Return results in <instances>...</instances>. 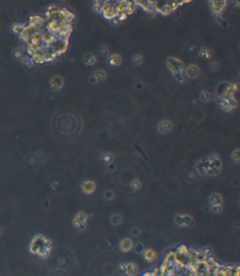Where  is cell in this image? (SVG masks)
Instances as JSON below:
<instances>
[{"mask_svg": "<svg viewBox=\"0 0 240 276\" xmlns=\"http://www.w3.org/2000/svg\"><path fill=\"white\" fill-rule=\"evenodd\" d=\"M134 12H135V5L133 4V2H130V5L127 7L126 11H125V13H126L127 15H130V14H132Z\"/></svg>", "mask_w": 240, "mask_h": 276, "instance_id": "83f0119b", "label": "cell"}, {"mask_svg": "<svg viewBox=\"0 0 240 276\" xmlns=\"http://www.w3.org/2000/svg\"><path fill=\"white\" fill-rule=\"evenodd\" d=\"M218 69V62H212L210 64V70H217Z\"/></svg>", "mask_w": 240, "mask_h": 276, "instance_id": "74e56055", "label": "cell"}, {"mask_svg": "<svg viewBox=\"0 0 240 276\" xmlns=\"http://www.w3.org/2000/svg\"><path fill=\"white\" fill-rule=\"evenodd\" d=\"M199 73H200V70L196 65L191 64L186 69V75L189 78H191V79L196 78L198 75H199Z\"/></svg>", "mask_w": 240, "mask_h": 276, "instance_id": "30bf717a", "label": "cell"}, {"mask_svg": "<svg viewBox=\"0 0 240 276\" xmlns=\"http://www.w3.org/2000/svg\"><path fill=\"white\" fill-rule=\"evenodd\" d=\"M174 222L178 227H193L194 221L190 215H176Z\"/></svg>", "mask_w": 240, "mask_h": 276, "instance_id": "5b68a950", "label": "cell"}, {"mask_svg": "<svg viewBox=\"0 0 240 276\" xmlns=\"http://www.w3.org/2000/svg\"><path fill=\"white\" fill-rule=\"evenodd\" d=\"M172 129H173V124L169 120H166V119L161 120L158 125V131L161 135L169 134V132L172 131Z\"/></svg>", "mask_w": 240, "mask_h": 276, "instance_id": "ba28073f", "label": "cell"}, {"mask_svg": "<svg viewBox=\"0 0 240 276\" xmlns=\"http://www.w3.org/2000/svg\"><path fill=\"white\" fill-rule=\"evenodd\" d=\"M232 158H233V160H234L236 163L239 162L240 156H239V149H238V148L235 149V151H233V153H232Z\"/></svg>", "mask_w": 240, "mask_h": 276, "instance_id": "4dcf8cb0", "label": "cell"}, {"mask_svg": "<svg viewBox=\"0 0 240 276\" xmlns=\"http://www.w3.org/2000/svg\"><path fill=\"white\" fill-rule=\"evenodd\" d=\"M90 81H91V83H92V84H95V83H97V81H96V79H95V78H94L93 76H92V77L90 78Z\"/></svg>", "mask_w": 240, "mask_h": 276, "instance_id": "b9f144b4", "label": "cell"}, {"mask_svg": "<svg viewBox=\"0 0 240 276\" xmlns=\"http://www.w3.org/2000/svg\"><path fill=\"white\" fill-rule=\"evenodd\" d=\"M93 77L96 79L97 82H102V81H104V79L106 78V73L102 70H98L94 73Z\"/></svg>", "mask_w": 240, "mask_h": 276, "instance_id": "ffe728a7", "label": "cell"}, {"mask_svg": "<svg viewBox=\"0 0 240 276\" xmlns=\"http://www.w3.org/2000/svg\"><path fill=\"white\" fill-rule=\"evenodd\" d=\"M132 62H133V64H135V65L140 66V65L142 64V62H143V56H142L141 55H139V54L133 56V57H132Z\"/></svg>", "mask_w": 240, "mask_h": 276, "instance_id": "484cf974", "label": "cell"}, {"mask_svg": "<svg viewBox=\"0 0 240 276\" xmlns=\"http://www.w3.org/2000/svg\"><path fill=\"white\" fill-rule=\"evenodd\" d=\"M127 17H128V15L125 13V12H122V13H120V14H118L117 16V19L118 20L119 22H122V21H125V20L127 19Z\"/></svg>", "mask_w": 240, "mask_h": 276, "instance_id": "d590c367", "label": "cell"}, {"mask_svg": "<svg viewBox=\"0 0 240 276\" xmlns=\"http://www.w3.org/2000/svg\"><path fill=\"white\" fill-rule=\"evenodd\" d=\"M71 32H72V26H71V24H64V25H62L61 30H60V32L58 33L57 37H59L61 39H68L70 37Z\"/></svg>", "mask_w": 240, "mask_h": 276, "instance_id": "9c48e42d", "label": "cell"}, {"mask_svg": "<svg viewBox=\"0 0 240 276\" xmlns=\"http://www.w3.org/2000/svg\"><path fill=\"white\" fill-rule=\"evenodd\" d=\"M144 259L147 260V261L152 262V261H154L156 259L157 255H156V253L153 250L148 249V250H145L144 252Z\"/></svg>", "mask_w": 240, "mask_h": 276, "instance_id": "ac0fdd59", "label": "cell"}, {"mask_svg": "<svg viewBox=\"0 0 240 276\" xmlns=\"http://www.w3.org/2000/svg\"><path fill=\"white\" fill-rule=\"evenodd\" d=\"M119 271H120V272H122V273H126V264H122V265H120L119 266Z\"/></svg>", "mask_w": 240, "mask_h": 276, "instance_id": "ab89813d", "label": "cell"}, {"mask_svg": "<svg viewBox=\"0 0 240 276\" xmlns=\"http://www.w3.org/2000/svg\"><path fill=\"white\" fill-rule=\"evenodd\" d=\"M122 62V58L119 55L117 54H114L113 56H111L109 58H108V63L110 66L112 67H117V66H119Z\"/></svg>", "mask_w": 240, "mask_h": 276, "instance_id": "5bb4252c", "label": "cell"}, {"mask_svg": "<svg viewBox=\"0 0 240 276\" xmlns=\"http://www.w3.org/2000/svg\"><path fill=\"white\" fill-rule=\"evenodd\" d=\"M132 247H133V243L130 239H124L120 242V250L124 253L130 251Z\"/></svg>", "mask_w": 240, "mask_h": 276, "instance_id": "4fadbf2b", "label": "cell"}, {"mask_svg": "<svg viewBox=\"0 0 240 276\" xmlns=\"http://www.w3.org/2000/svg\"><path fill=\"white\" fill-rule=\"evenodd\" d=\"M83 61H85V63L86 64V65H94V64H96V62H97V58H96V56H94V55H92V54H86V56H85V58H83Z\"/></svg>", "mask_w": 240, "mask_h": 276, "instance_id": "44dd1931", "label": "cell"}, {"mask_svg": "<svg viewBox=\"0 0 240 276\" xmlns=\"http://www.w3.org/2000/svg\"><path fill=\"white\" fill-rule=\"evenodd\" d=\"M25 64H26L28 67H32V66H33V60H32V58H28V57H26Z\"/></svg>", "mask_w": 240, "mask_h": 276, "instance_id": "f35d334b", "label": "cell"}, {"mask_svg": "<svg viewBox=\"0 0 240 276\" xmlns=\"http://www.w3.org/2000/svg\"><path fill=\"white\" fill-rule=\"evenodd\" d=\"M208 167H209V161H208V158H205V159H203L200 162H197L196 171H197L198 174L205 176L207 174Z\"/></svg>", "mask_w": 240, "mask_h": 276, "instance_id": "52a82bcc", "label": "cell"}, {"mask_svg": "<svg viewBox=\"0 0 240 276\" xmlns=\"http://www.w3.org/2000/svg\"><path fill=\"white\" fill-rule=\"evenodd\" d=\"M133 4L140 6L147 12L153 9V1H134Z\"/></svg>", "mask_w": 240, "mask_h": 276, "instance_id": "2e32d148", "label": "cell"}, {"mask_svg": "<svg viewBox=\"0 0 240 276\" xmlns=\"http://www.w3.org/2000/svg\"><path fill=\"white\" fill-rule=\"evenodd\" d=\"M138 273V267L133 263L126 264V273L128 276H135Z\"/></svg>", "mask_w": 240, "mask_h": 276, "instance_id": "9a60e30c", "label": "cell"}, {"mask_svg": "<svg viewBox=\"0 0 240 276\" xmlns=\"http://www.w3.org/2000/svg\"><path fill=\"white\" fill-rule=\"evenodd\" d=\"M209 4L211 5V11L215 15L221 16V12H223V9L226 7L227 2L226 1H210Z\"/></svg>", "mask_w": 240, "mask_h": 276, "instance_id": "8992f818", "label": "cell"}, {"mask_svg": "<svg viewBox=\"0 0 240 276\" xmlns=\"http://www.w3.org/2000/svg\"><path fill=\"white\" fill-rule=\"evenodd\" d=\"M50 46L58 56H61L67 52L68 47H69V39H61V38L57 37L56 39Z\"/></svg>", "mask_w": 240, "mask_h": 276, "instance_id": "3957f363", "label": "cell"}, {"mask_svg": "<svg viewBox=\"0 0 240 276\" xmlns=\"http://www.w3.org/2000/svg\"><path fill=\"white\" fill-rule=\"evenodd\" d=\"M75 218L76 219H78L79 221H81V222H83V223H86V219H87V216H86V214L83 212V211H80L77 215L75 216Z\"/></svg>", "mask_w": 240, "mask_h": 276, "instance_id": "f1b7e54d", "label": "cell"}, {"mask_svg": "<svg viewBox=\"0 0 240 276\" xmlns=\"http://www.w3.org/2000/svg\"><path fill=\"white\" fill-rule=\"evenodd\" d=\"M130 187H131V189H133V190H135V191L139 190V189L141 188V182H140V180L137 179H133V180L130 182Z\"/></svg>", "mask_w": 240, "mask_h": 276, "instance_id": "4316f807", "label": "cell"}, {"mask_svg": "<svg viewBox=\"0 0 240 276\" xmlns=\"http://www.w3.org/2000/svg\"><path fill=\"white\" fill-rule=\"evenodd\" d=\"M63 84H64V81L62 79V77L60 76H55L53 79L51 80V87L53 88V90L55 91H57V90H60L61 87H63Z\"/></svg>", "mask_w": 240, "mask_h": 276, "instance_id": "7c38bea8", "label": "cell"}, {"mask_svg": "<svg viewBox=\"0 0 240 276\" xmlns=\"http://www.w3.org/2000/svg\"><path fill=\"white\" fill-rule=\"evenodd\" d=\"M134 250H135V252L139 253V254L143 253L144 252V245L142 243H137L136 246L134 247Z\"/></svg>", "mask_w": 240, "mask_h": 276, "instance_id": "836d02e7", "label": "cell"}, {"mask_svg": "<svg viewBox=\"0 0 240 276\" xmlns=\"http://www.w3.org/2000/svg\"><path fill=\"white\" fill-rule=\"evenodd\" d=\"M110 222L113 226H118V224L122 223V218L119 214H113L110 218Z\"/></svg>", "mask_w": 240, "mask_h": 276, "instance_id": "7402d4cb", "label": "cell"}, {"mask_svg": "<svg viewBox=\"0 0 240 276\" xmlns=\"http://www.w3.org/2000/svg\"><path fill=\"white\" fill-rule=\"evenodd\" d=\"M140 234H141V231L138 228H133L131 230V235H132L133 237H138Z\"/></svg>", "mask_w": 240, "mask_h": 276, "instance_id": "8d00e7d4", "label": "cell"}, {"mask_svg": "<svg viewBox=\"0 0 240 276\" xmlns=\"http://www.w3.org/2000/svg\"><path fill=\"white\" fill-rule=\"evenodd\" d=\"M221 202H222V198H221L220 193H212V195L209 196V203L211 204V206L221 205Z\"/></svg>", "mask_w": 240, "mask_h": 276, "instance_id": "e0dca14e", "label": "cell"}, {"mask_svg": "<svg viewBox=\"0 0 240 276\" xmlns=\"http://www.w3.org/2000/svg\"><path fill=\"white\" fill-rule=\"evenodd\" d=\"M201 101H205V103H207V101H210V99H211V96H210V94L208 93V92H206V91H204V92H202L201 93Z\"/></svg>", "mask_w": 240, "mask_h": 276, "instance_id": "f546056e", "label": "cell"}, {"mask_svg": "<svg viewBox=\"0 0 240 276\" xmlns=\"http://www.w3.org/2000/svg\"><path fill=\"white\" fill-rule=\"evenodd\" d=\"M101 160L104 162H107V163H112L113 160V156L109 152H105V153H102L101 155Z\"/></svg>", "mask_w": 240, "mask_h": 276, "instance_id": "cb8c5ba5", "label": "cell"}, {"mask_svg": "<svg viewBox=\"0 0 240 276\" xmlns=\"http://www.w3.org/2000/svg\"><path fill=\"white\" fill-rule=\"evenodd\" d=\"M104 196H105V198H106L107 200H112V199L114 197V193H113V191L108 190V191L105 192V195H104Z\"/></svg>", "mask_w": 240, "mask_h": 276, "instance_id": "1f68e13d", "label": "cell"}, {"mask_svg": "<svg viewBox=\"0 0 240 276\" xmlns=\"http://www.w3.org/2000/svg\"><path fill=\"white\" fill-rule=\"evenodd\" d=\"M167 66L174 77L178 81V82H183V70H184V64L182 61L179 59H177L175 57H169L166 61Z\"/></svg>", "mask_w": 240, "mask_h": 276, "instance_id": "7a4b0ae2", "label": "cell"}, {"mask_svg": "<svg viewBox=\"0 0 240 276\" xmlns=\"http://www.w3.org/2000/svg\"><path fill=\"white\" fill-rule=\"evenodd\" d=\"M220 106L221 109H223L226 112H231L234 110V108L229 104L227 99H223V98H220Z\"/></svg>", "mask_w": 240, "mask_h": 276, "instance_id": "d6986e66", "label": "cell"}, {"mask_svg": "<svg viewBox=\"0 0 240 276\" xmlns=\"http://www.w3.org/2000/svg\"><path fill=\"white\" fill-rule=\"evenodd\" d=\"M111 21H112V25H113V26H118V25L120 24V22L117 19V17H116V18H113V20H111Z\"/></svg>", "mask_w": 240, "mask_h": 276, "instance_id": "60d3db41", "label": "cell"}, {"mask_svg": "<svg viewBox=\"0 0 240 276\" xmlns=\"http://www.w3.org/2000/svg\"><path fill=\"white\" fill-rule=\"evenodd\" d=\"M100 54H101L103 56H108V54H109V49H108V47H106V46H101V47H100Z\"/></svg>", "mask_w": 240, "mask_h": 276, "instance_id": "e575fe53", "label": "cell"}, {"mask_svg": "<svg viewBox=\"0 0 240 276\" xmlns=\"http://www.w3.org/2000/svg\"><path fill=\"white\" fill-rule=\"evenodd\" d=\"M189 1H153V9L156 13H161L162 15H168L175 9L184 3Z\"/></svg>", "mask_w": 240, "mask_h": 276, "instance_id": "6da1fadb", "label": "cell"}, {"mask_svg": "<svg viewBox=\"0 0 240 276\" xmlns=\"http://www.w3.org/2000/svg\"><path fill=\"white\" fill-rule=\"evenodd\" d=\"M105 1H95V4L93 6V11L95 13H101V9Z\"/></svg>", "mask_w": 240, "mask_h": 276, "instance_id": "603a6c76", "label": "cell"}, {"mask_svg": "<svg viewBox=\"0 0 240 276\" xmlns=\"http://www.w3.org/2000/svg\"><path fill=\"white\" fill-rule=\"evenodd\" d=\"M200 56L206 58V59L209 58L211 56V51L209 49H207V48H202L200 50Z\"/></svg>", "mask_w": 240, "mask_h": 276, "instance_id": "d4e9b609", "label": "cell"}, {"mask_svg": "<svg viewBox=\"0 0 240 276\" xmlns=\"http://www.w3.org/2000/svg\"><path fill=\"white\" fill-rule=\"evenodd\" d=\"M95 189H96V185L93 181L86 180V181H83L82 183V190H83V193H86V195L92 193L94 191H95Z\"/></svg>", "mask_w": 240, "mask_h": 276, "instance_id": "8fae6325", "label": "cell"}, {"mask_svg": "<svg viewBox=\"0 0 240 276\" xmlns=\"http://www.w3.org/2000/svg\"><path fill=\"white\" fill-rule=\"evenodd\" d=\"M211 210L214 213H221L222 210V207H221V205H214V206H212Z\"/></svg>", "mask_w": 240, "mask_h": 276, "instance_id": "d6a6232c", "label": "cell"}, {"mask_svg": "<svg viewBox=\"0 0 240 276\" xmlns=\"http://www.w3.org/2000/svg\"><path fill=\"white\" fill-rule=\"evenodd\" d=\"M101 13L103 14V17L107 20H113V18H116L117 16V12H116V6H114V2L112 1H105L104 5L101 9Z\"/></svg>", "mask_w": 240, "mask_h": 276, "instance_id": "277c9868", "label": "cell"}]
</instances>
